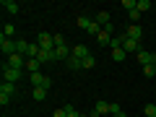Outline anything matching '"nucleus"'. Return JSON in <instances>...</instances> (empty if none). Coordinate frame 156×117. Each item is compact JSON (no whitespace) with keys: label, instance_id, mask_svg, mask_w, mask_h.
I'll list each match as a JSON object with an SVG mask.
<instances>
[{"label":"nucleus","instance_id":"nucleus-1","mask_svg":"<svg viewBox=\"0 0 156 117\" xmlns=\"http://www.w3.org/2000/svg\"><path fill=\"white\" fill-rule=\"evenodd\" d=\"M31 86L34 89H50L52 81H50V76H44V73L39 70V73H31Z\"/></svg>","mask_w":156,"mask_h":117},{"label":"nucleus","instance_id":"nucleus-2","mask_svg":"<svg viewBox=\"0 0 156 117\" xmlns=\"http://www.w3.org/2000/svg\"><path fill=\"white\" fill-rule=\"evenodd\" d=\"M37 44L42 47V50H55V34H47V31H42L37 37Z\"/></svg>","mask_w":156,"mask_h":117},{"label":"nucleus","instance_id":"nucleus-3","mask_svg":"<svg viewBox=\"0 0 156 117\" xmlns=\"http://www.w3.org/2000/svg\"><path fill=\"white\" fill-rule=\"evenodd\" d=\"M0 50H3V55L11 57L16 55V39H8V37H0Z\"/></svg>","mask_w":156,"mask_h":117},{"label":"nucleus","instance_id":"nucleus-4","mask_svg":"<svg viewBox=\"0 0 156 117\" xmlns=\"http://www.w3.org/2000/svg\"><path fill=\"white\" fill-rule=\"evenodd\" d=\"M5 65H8V68H13V70H23V68H26V57L16 52V55H11V57L5 60Z\"/></svg>","mask_w":156,"mask_h":117},{"label":"nucleus","instance_id":"nucleus-5","mask_svg":"<svg viewBox=\"0 0 156 117\" xmlns=\"http://www.w3.org/2000/svg\"><path fill=\"white\" fill-rule=\"evenodd\" d=\"M18 78H21V70H13V68L3 65V81H8V83H18Z\"/></svg>","mask_w":156,"mask_h":117},{"label":"nucleus","instance_id":"nucleus-6","mask_svg":"<svg viewBox=\"0 0 156 117\" xmlns=\"http://www.w3.org/2000/svg\"><path fill=\"white\" fill-rule=\"evenodd\" d=\"M138 62H140V65H154V62H156V52H148V50H140L138 52Z\"/></svg>","mask_w":156,"mask_h":117},{"label":"nucleus","instance_id":"nucleus-7","mask_svg":"<svg viewBox=\"0 0 156 117\" xmlns=\"http://www.w3.org/2000/svg\"><path fill=\"white\" fill-rule=\"evenodd\" d=\"M101 115H109V101H96L89 117H101Z\"/></svg>","mask_w":156,"mask_h":117},{"label":"nucleus","instance_id":"nucleus-8","mask_svg":"<svg viewBox=\"0 0 156 117\" xmlns=\"http://www.w3.org/2000/svg\"><path fill=\"white\" fill-rule=\"evenodd\" d=\"M125 37H130V39H135V42H140V37H143V29H140L138 23H130L128 31H125Z\"/></svg>","mask_w":156,"mask_h":117},{"label":"nucleus","instance_id":"nucleus-9","mask_svg":"<svg viewBox=\"0 0 156 117\" xmlns=\"http://www.w3.org/2000/svg\"><path fill=\"white\" fill-rule=\"evenodd\" d=\"M122 50H125V52H135V55H138V52H140V42H135V39L125 37V42H122Z\"/></svg>","mask_w":156,"mask_h":117},{"label":"nucleus","instance_id":"nucleus-10","mask_svg":"<svg viewBox=\"0 0 156 117\" xmlns=\"http://www.w3.org/2000/svg\"><path fill=\"white\" fill-rule=\"evenodd\" d=\"M91 52H89V47L86 44H76L73 47V57H78V60H83V57H89Z\"/></svg>","mask_w":156,"mask_h":117},{"label":"nucleus","instance_id":"nucleus-11","mask_svg":"<svg viewBox=\"0 0 156 117\" xmlns=\"http://www.w3.org/2000/svg\"><path fill=\"white\" fill-rule=\"evenodd\" d=\"M37 60L42 62V65H44V62H52V60H57V57H55V50H42Z\"/></svg>","mask_w":156,"mask_h":117},{"label":"nucleus","instance_id":"nucleus-12","mask_svg":"<svg viewBox=\"0 0 156 117\" xmlns=\"http://www.w3.org/2000/svg\"><path fill=\"white\" fill-rule=\"evenodd\" d=\"M94 21L99 23L101 29H104V26H109V13H107V11H99V13H96V18H94Z\"/></svg>","mask_w":156,"mask_h":117},{"label":"nucleus","instance_id":"nucleus-13","mask_svg":"<svg viewBox=\"0 0 156 117\" xmlns=\"http://www.w3.org/2000/svg\"><path fill=\"white\" fill-rule=\"evenodd\" d=\"M39 68H42V62H39L37 57H29L26 60V70L29 73H39Z\"/></svg>","mask_w":156,"mask_h":117},{"label":"nucleus","instance_id":"nucleus-14","mask_svg":"<svg viewBox=\"0 0 156 117\" xmlns=\"http://www.w3.org/2000/svg\"><path fill=\"white\" fill-rule=\"evenodd\" d=\"M3 8H5L8 13H18V11H21V5H18L16 0H3Z\"/></svg>","mask_w":156,"mask_h":117},{"label":"nucleus","instance_id":"nucleus-15","mask_svg":"<svg viewBox=\"0 0 156 117\" xmlns=\"http://www.w3.org/2000/svg\"><path fill=\"white\" fill-rule=\"evenodd\" d=\"M96 42H99V44H112V31H104V29H101V34L96 37Z\"/></svg>","mask_w":156,"mask_h":117},{"label":"nucleus","instance_id":"nucleus-16","mask_svg":"<svg viewBox=\"0 0 156 117\" xmlns=\"http://www.w3.org/2000/svg\"><path fill=\"white\" fill-rule=\"evenodd\" d=\"M65 62H68V68H70V70H81V60H78V57H73V55H70Z\"/></svg>","mask_w":156,"mask_h":117},{"label":"nucleus","instance_id":"nucleus-17","mask_svg":"<svg viewBox=\"0 0 156 117\" xmlns=\"http://www.w3.org/2000/svg\"><path fill=\"white\" fill-rule=\"evenodd\" d=\"M94 65H96L94 55H89V57H83V60H81V68H83V70H89V68H94Z\"/></svg>","mask_w":156,"mask_h":117},{"label":"nucleus","instance_id":"nucleus-18","mask_svg":"<svg viewBox=\"0 0 156 117\" xmlns=\"http://www.w3.org/2000/svg\"><path fill=\"white\" fill-rule=\"evenodd\" d=\"M78 26L83 29V31H89V26H91V18H89V16H78Z\"/></svg>","mask_w":156,"mask_h":117},{"label":"nucleus","instance_id":"nucleus-19","mask_svg":"<svg viewBox=\"0 0 156 117\" xmlns=\"http://www.w3.org/2000/svg\"><path fill=\"white\" fill-rule=\"evenodd\" d=\"M125 55H128L125 50H112V60H115V62H122V60H125Z\"/></svg>","mask_w":156,"mask_h":117},{"label":"nucleus","instance_id":"nucleus-20","mask_svg":"<svg viewBox=\"0 0 156 117\" xmlns=\"http://www.w3.org/2000/svg\"><path fill=\"white\" fill-rule=\"evenodd\" d=\"M0 91H5V94H16V83H8V81H3V86H0Z\"/></svg>","mask_w":156,"mask_h":117},{"label":"nucleus","instance_id":"nucleus-21","mask_svg":"<svg viewBox=\"0 0 156 117\" xmlns=\"http://www.w3.org/2000/svg\"><path fill=\"white\" fill-rule=\"evenodd\" d=\"M16 52L26 57V52H29V42H16Z\"/></svg>","mask_w":156,"mask_h":117},{"label":"nucleus","instance_id":"nucleus-22","mask_svg":"<svg viewBox=\"0 0 156 117\" xmlns=\"http://www.w3.org/2000/svg\"><path fill=\"white\" fill-rule=\"evenodd\" d=\"M31 96H34L37 101H42V99L47 96V89H31Z\"/></svg>","mask_w":156,"mask_h":117},{"label":"nucleus","instance_id":"nucleus-23","mask_svg":"<svg viewBox=\"0 0 156 117\" xmlns=\"http://www.w3.org/2000/svg\"><path fill=\"white\" fill-rule=\"evenodd\" d=\"M143 115L146 117H156V104H146L143 107Z\"/></svg>","mask_w":156,"mask_h":117},{"label":"nucleus","instance_id":"nucleus-24","mask_svg":"<svg viewBox=\"0 0 156 117\" xmlns=\"http://www.w3.org/2000/svg\"><path fill=\"white\" fill-rule=\"evenodd\" d=\"M148 8H151V3H148V0H138L135 11H138V13H143V11H148Z\"/></svg>","mask_w":156,"mask_h":117},{"label":"nucleus","instance_id":"nucleus-25","mask_svg":"<svg viewBox=\"0 0 156 117\" xmlns=\"http://www.w3.org/2000/svg\"><path fill=\"white\" fill-rule=\"evenodd\" d=\"M13 31H16V26H13V23H5V26H3V37L11 39V37H13Z\"/></svg>","mask_w":156,"mask_h":117},{"label":"nucleus","instance_id":"nucleus-26","mask_svg":"<svg viewBox=\"0 0 156 117\" xmlns=\"http://www.w3.org/2000/svg\"><path fill=\"white\" fill-rule=\"evenodd\" d=\"M135 5H138V0H122V8H128V13L135 11Z\"/></svg>","mask_w":156,"mask_h":117},{"label":"nucleus","instance_id":"nucleus-27","mask_svg":"<svg viewBox=\"0 0 156 117\" xmlns=\"http://www.w3.org/2000/svg\"><path fill=\"white\" fill-rule=\"evenodd\" d=\"M143 76H146V78H154V76H156L154 65H146V68H143Z\"/></svg>","mask_w":156,"mask_h":117},{"label":"nucleus","instance_id":"nucleus-28","mask_svg":"<svg viewBox=\"0 0 156 117\" xmlns=\"http://www.w3.org/2000/svg\"><path fill=\"white\" fill-rule=\"evenodd\" d=\"M117 112H122V107L117 104V101H112V104H109V115H117Z\"/></svg>","mask_w":156,"mask_h":117},{"label":"nucleus","instance_id":"nucleus-29","mask_svg":"<svg viewBox=\"0 0 156 117\" xmlns=\"http://www.w3.org/2000/svg\"><path fill=\"white\" fill-rule=\"evenodd\" d=\"M65 109H68V117H83L78 109H73V107H65Z\"/></svg>","mask_w":156,"mask_h":117},{"label":"nucleus","instance_id":"nucleus-30","mask_svg":"<svg viewBox=\"0 0 156 117\" xmlns=\"http://www.w3.org/2000/svg\"><path fill=\"white\" fill-rule=\"evenodd\" d=\"M52 117H68V109H65V107H62V109H55Z\"/></svg>","mask_w":156,"mask_h":117},{"label":"nucleus","instance_id":"nucleus-31","mask_svg":"<svg viewBox=\"0 0 156 117\" xmlns=\"http://www.w3.org/2000/svg\"><path fill=\"white\" fill-rule=\"evenodd\" d=\"M138 18H140L138 11H130V23H138Z\"/></svg>","mask_w":156,"mask_h":117},{"label":"nucleus","instance_id":"nucleus-32","mask_svg":"<svg viewBox=\"0 0 156 117\" xmlns=\"http://www.w3.org/2000/svg\"><path fill=\"white\" fill-rule=\"evenodd\" d=\"M60 44H65V39H62V34H55V47H60Z\"/></svg>","mask_w":156,"mask_h":117},{"label":"nucleus","instance_id":"nucleus-33","mask_svg":"<svg viewBox=\"0 0 156 117\" xmlns=\"http://www.w3.org/2000/svg\"><path fill=\"white\" fill-rule=\"evenodd\" d=\"M112 117H128V115H125V112H117V115H112Z\"/></svg>","mask_w":156,"mask_h":117},{"label":"nucleus","instance_id":"nucleus-34","mask_svg":"<svg viewBox=\"0 0 156 117\" xmlns=\"http://www.w3.org/2000/svg\"><path fill=\"white\" fill-rule=\"evenodd\" d=\"M154 70H156V62H154Z\"/></svg>","mask_w":156,"mask_h":117}]
</instances>
